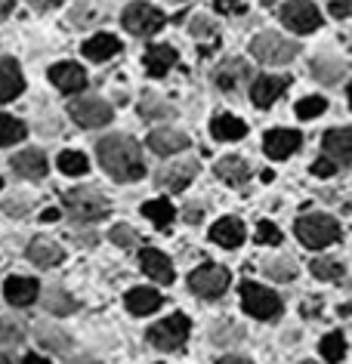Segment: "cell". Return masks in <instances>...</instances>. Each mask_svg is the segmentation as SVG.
I'll use <instances>...</instances> for the list:
<instances>
[{"mask_svg":"<svg viewBox=\"0 0 352 364\" xmlns=\"http://www.w3.org/2000/svg\"><path fill=\"white\" fill-rule=\"evenodd\" d=\"M96 154H99V164L105 167V173L114 176L117 182H133L146 173L142 151L130 136H105V139H99Z\"/></svg>","mask_w":352,"mask_h":364,"instance_id":"cell-1","label":"cell"},{"mask_svg":"<svg viewBox=\"0 0 352 364\" xmlns=\"http://www.w3.org/2000/svg\"><path fill=\"white\" fill-rule=\"evenodd\" d=\"M68 213L75 223H99L108 216V198L93 186H80V188H68L62 195Z\"/></svg>","mask_w":352,"mask_h":364,"instance_id":"cell-2","label":"cell"},{"mask_svg":"<svg viewBox=\"0 0 352 364\" xmlns=\"http://www.w3.org/2000/svg\"><path fill=\"white\" fill-rule=\"evenodd\" d=\"M297 238H300L303 247L319 250L340 238V225H337V220H331L328 213H309V216L297 220Z\"/></svg>","mask_w":352,"mask_h":364,"instance_id":"cell-3","label":"cell"},{"mask_svg":"<svg viewBox=\"0 0 352 364\" xmlns=\"http://www.w3.org/2000/svg\"><path fill=\"white\" fill-rule=\"evenodd\" d=\"M250 53H254L260 62H266V65H284V62H291L297 53H300V47L275 31H263L250 41Z\"/></svg>","mask_w":352,"mask_h":364,"instance_id":"cell-4","label":"cell"},{"mask_svg":"<svg viewBox=\"0 0 352 364\" xmlns=\"http://www.w3.org/2000/svg\"><path fill=\"white\" fill-rule=\"evenodd\" d=\"M241 303H245V312L254 315L257 321H269L282 312V299L278 294H272L269 287H260L254 281H245L241 284Z\"/></svg>","mask_w":352,"mask_h":364,"instance_id":"cell-5","label":"cell"},{"mask_svg":"<svg viewBox=\"0 0 352 364\" xmlns=\"http://www.w3.org/2000/svg\"><path fill=\"white\" fill-rule=\"evenodd\" d=\"M188 336V318L186 315H170L164 321H158L155 327H149V343L161 352H174L186 343Z\"/></svg>","mask_w":352,"mask_h":364,"instance_id":"cell-6","label":"cell"},{"mask_svg":"<svg viewBox=\"0 0 352 364\" xmlns=\"http://www.w3.org/2000/svg\"><path fill=\"white\" fill-rule=\"evenodd\" d=\"M124 28L130 34H137V38H149V34H155L161 25H164V13L158 10V6L151 4H130L127 10L121 16Z\"/></svg>","mask_w":352,"mask_h":364,"instance_id":"cell-7","label":"cell"},{"mask_svg":"<svg viewBox=\"0 0 352 364\" xmlns=\"http://www.w3.org/2000/svg\"><path fill=\"white\" fill-rule=\"evenodd\" d=\"M188 287H192V294L201 296V299H216V296L225 294V287H229V272L223 266H201L188 275Z\"/></svg>","mask_w":352,"mask_h":364,"instance_id":"cell-8","label":"cell"},{"mask_svg":"<svg viewBox=\"0 0 352 364\" xmlns=\"http://www.w3.org/2000/svg\"><path fill=\"white\" fill-rule=\"evenodd\" d=\"M68 114H71V121L80 127H105L112 121V105L99 96H84L68 105Z\"/></svg>","mask_w":352,"mask_h":364,"instance_id":"cell-9","label":"cell"},{"mask_svg":"<svg viewBox=\"0 0 352 364\" xmlns=\"http://www.w3.org/2000/svg\"><path fill=\"white\" fill-rule=\"evenodd\" d=\"M282 22H284L291 31L306 34V31H315V28H319V25H321V16H319V10H315L309 0H291V4L282 6Z\"/></svg>","mask_w":352,"mask_h":364,"instance_id":"cell-10","label":"cell"},{"mask_svg":"<svg viewBox=\"0 0 352 364\" xmlns=\"http://www.w3.org/2000/svg\"><path fill=\"white\" fill-rule=\"evenodd\" d=\"M198 176V161H179V164H167V167L158 170L155 182L161 188H170V192H183V188L188 186Z\"/></svg>","mask_w":352,"mask_h":364,"instance_id":"cell-11","label":"cell"},{"mask_svg":"<svg viewBox=\"0 0 352 364\" xmlns=\"http://www.w3.org/2000/svg\"><path fill=\"white\" fill-rule=\"evenodd\" d=\"M22 87H25V77H22L19 62L4 56L0 59V102H13L22 93Z\"/></svg>","mask_w":352,"mask_h":364,"instance_id":"cell-12","label":"cell"},{"mask_svg":"<svg viewBox=\"0 0 352 364\" xmlns=\"http://www.w3.org/2000/svg\"><path fill=\"white\" fill-rule=\"evenodd\" d=\"M50 80L62 90V93H78V90L87 87L84 68L75 65V62H59V65H53L50 68Z\"/></svg>","mask_w":352,"mask_h":364,"instance_id":"cell-13","label":"cell"},{"mask_svg":"<svg viewBox=\"0 0 352 364\" xmlns=\"http://www.w3.org/2000/svg\"><path fill=\"white\" fill-rule=\"evenodd\" d=\"M13 170H16V176H22V179H41V176H47V158H43V151L38 149H25L19 154H13Z\"/></svg>","mask_w":352,"mask_h":364,"instance_id":"cell-14","label":"cell"},{"mask_svg":"<svg viewBox=\"0 0 352 364\" xmlns=\"http://www.w3.org/2000/svg\"><path fill=\"white\" fill-rule=\"evenodd\" d=\"M263 145H266L269 158H275V161L291 158V154L300 149V133H297V130H269Z\"/></svg>","mask_w":352,"mask_h":364,"instance_id":"cell-15","label":"cell"},{"mask_svg":"<svg viewBox=\"0 0 352 364\" xmlns=\"http://www.w3.org/2000/svg\"><path fill=\"white\" fill-rule=\"evenodd\" d=\"M216 84H220V90H225V93H232L238 84H245V80H250V65L245 59H225L220 68H216Z\"/></svg>","mask_w":352,"mask_h":364,"instance_id":"cell-16","label":"cell"},{"mask_svg":"<svg viewBox=\"0 0 352 364\" xmlns=\"http://www.w3.org/2000/svg\"><path fill=\"white\" fill-rule=\"evenodd\" d=\"M139 262H142V272H146L149 278L161 281V284H170V281H174V266H170V259L161 250L146 247L139 253Z\"/></svg>","mask_w":352,"mask_h":364,"instance_id":"cell-17","label":"cell"},{"mask_svg":"<svg viewBox=\"0 0 352 364\" xmlns=\"http://www.w3.org/2000/svg\"><path fill=\"white\" fill-rule=\"evenodd\" d=\"M284 87H287L284 77H257L254 84H250V99H254L257 108H269L284 93Z\"/></svg>","mask_w":352,"mask_h":364,"instance_id":"cell-18","label":"cell"},{"mask_svg":"<svg viewBox=\"0 0 352 364\" xmlns=\"http://www.w3.org/2000/svg\"><path fill=\"white\" fill-rule=\"evenodd\" d=\"M324 154H331V161H352V130L340 127V130H328L321 139Z\"/></svg>","mask_w":352,"mask_h":364,"instance_id":"cell-19","label":"cell"},{"mask_svg":"<svg viewBox=\"0 0 352 364\" xmlns=\"http://www.w3.org/2000/svg\"><path fill=\"white\" fill-rule=\"evenodd\" d=\"M149 149L167 158V154H176V151L188 149V136L179 133V130H155L149 136Z\"/></svg>","mask_w":352,"mask_h":364,"instance_id":"cell-20","label":"cell"},{"mask_svg":"<svg viewBox=\"0 0 352 364\" xmlns=\"http://www.w3.org/2000/svg\"><path fill=\"white\" fill-rule=\"evenodd\" d=\"M210 238L220 244V247L225 250H235V247H241V241H245V225H241V220H220L210 229Z\"/></svg>","mask_w":352,"mask_h":364,"instance_id":"cell-21","label":"cell"},{"mask_svg":"<svg viewBox=\"0 0 352 364\" xmlns=\"http://www.w3.org/2000/svg\"><path fill=\"white\" fill-rule=\"evenodd\" d=\"M4 294L13 306H31L38 299V281L34 278H6Z\"/></svg>","mask_w":352,"mask_h":364,"instance_id":"cell-22","label":"cell"},{"mask_svg":"<svg viewBox=\"0 0 352 364\" xmlns=\"http://www.w3.org/2000/svg\"><path fill=\"white\" fill-rule=\"evenodd\" d=\"M62 247L59 244H53L47 238H41V241H31V247H28V259L34 262V266H41V269H53V266H59L62 262Z\"/></svg>","mask_w":352,"mask_h":364,"instance_id":"cell-23","label":"cell"},{"mask_svg":"<svg viewBox=\"0 0 352 364\" xmlns=\"http://www.w3.org/2000/svg\"><path fill=\"white\" fill-rule=\"evenodd\" d=\"M170 65H176V50L174 47H151L149 53H146V71L151 77H164L167 71H170Z\"/></svg>","mask_w":352,"mask_h":364,"instance_id":"cell-24","label":"cell"},{"mask_svg":"<svg viewBox=\"0 0 352 364\" xmlns=\"http://www.w3.org/2000/svg\"><path fill=\"white\" fill-rule=\"evenodd\" d=\"M117 50H121V41H117L114 34H96V38H90V41L84 43V56L93 59V62L112 59Z\"/></svg>","mask_w":352,"mask_h":364,"instance_id":"cell-25","label":"cell"},{"mask_svg":"<svg viewBox=\"0 0 352 364\" xmlns=\"http://www.w3.org/2000/svg\"><path fill=\"white\" fill-rule=\"evenodd\" d=\"M161 306V294L151 287H137L127 294V309L133 315H151Z\"/></svg>","mask_w":352,"mask_h":364,"instance_id":"cell-26","label":"cell"},{"mask_svg":"<svg viewBox=\"0 0 352 364\" xmlns=\"http://www.w3.org/2000/svg\"><path fill=\"white\" fill-rule=\"evenodd\" d=\"M216 176L232 182V186H245V182L250 179V164L241 161V158H223L220 164H216Z\"/></svg>","mask_w":352,"mask_h":364,"instance_id":"cell-27","label":"cell"},{"mask_svg":"<svg viewBox=\"0 0 352 364\" xmlns=\"http://www.w3.org/2000/svg\"><path fill=\"white\" fill-rule=\"evenodd\" d=\"M210 130H213V136L220 142H235V139H241V136L247 133V127L241 124L238 117H232V114H216L213 124H210Z\"/></svg>","mask_w":352,"mask_h":364,"instance_id":"cell-28","label":"cell"},{"mask_svg":"<svg viewBox=\"0 0 352 364\" xmlns=\"http://www.w3.org/2000/svg\"><path fill=\"white\" fill-rule=\"evenodd\" d=\"M43 309L53 315H71L78 309V299L62 287H47V294H43Z\"/></svg>","mask_w":352,"mask_h":364,"instance_id":"cell-29","label":"cell"},{"mask_svg":"<svg viewBox=\"0 0 352 364\" xmlns=\"http://www.w3.org/2000/svg\"><path fill=\"white\" fill-rule=\"evenodd\" d=\"M263 272H266V278H272V281L297 278V266H294L291 257H269V259H263Z\"/></svg>","mask_w":352,"mask_h":364,"instance_id":"cell-30","label":"cell"},{"mask_svg":"<svg viewBox=\"0 0 352 364\" xmlns=\"http://www.w3.org/2000/svg\"><path fill=\"white\" fill-rule=\"evenodd\" d=\"M38 340L53 352H68L71 349V336L65 331H59V327H50V324L38 327Z\"/></svg>","mask_w":352,"mask_h":364,"instance_id":"cell-31","label":"cell"},{"mask_svg":"<svg viewBox=\"0 0 352 364\" xmlns=\"http://www.w3.org/2000/svg\"><path fill=\"white\" fill-rule=\"evenodd\" d=\"M142 213H146V220H151L158 225V229H164V225L174 223V204L164 201V198H158V201H149L146 207H142Z\"/></svg>","mask_w":352,"mask_h":364,"instance_id":"cell-32","label":"cell"},{"mask_svg":"<svg viewBox=\"0 0 352 364\" xmlns=\"http://www.w3.org/2000/svg\"><path fill=\"white\" fill-rule=\"evenodd\" d=\"M19 139H25V124L16 121L10 114H0V149L19 142Z\"/></svg>","mask_w":352,"mask_h":364,"instance_id":"cell-33","label":"cell"},{"mask_svg":"<svg viewBox=\"0 0 352 364\" xmlns=\"http://www.w3.org/2000/svg\"><path fill=\"white\" fill-rule=\"evenodd\" d=\"M59 170L68 173V176H84V173L90 170L87 154H80V151H62L59 154Z\"/></svg>","mask_w":352,"mask_h":364,"instance_id":"cell-34","label":"cell"},{"mask_svg":"<svg viewBox=\"0 0 352 364\" xmlns=\"http://www.w3.org/2000/svg\"><path fill=\"white\" fill-rule=\"evenodd\" d=\"M343 62H337V59H315V65H312V75L321 80V84H334V80H340L343 77Z\"/></svg>","mask_w":352,"mask_h":364,"instance_id":"cell-35","label":"cell"},{"mask_svg":"<svg viewBox=\"0 0 352 364\" xmlns=\"http://www.w3.org/2000/svg\"><path fill=\"white\" fill-rule=\"evenodd\" d=\"M319 349H321V355H324V361H331V364L340 361L343 355H346V343H343V333H337V331L328 333V336L321 340Z\"/></svg>","mask_w":352,"mask_h":364,"instance_id":"cell-36","label":"cell"},{"mask_svg":"<svg viewBox=\"0 0 352 364\" xmlns=\"http://www.w3.org/2000/svg\"><path fill=\"white\" fill-rule=\"evenodd\" d=\"M139 112L146 121H161V117H174V105L164 102V99H146V102L139 105Z\"/></svg>","mask_w":352,"mask_h":364,"instance_id":"cell-37","label":"cell"},{"mask_svg":"<svg viewBox=\"0 0 352 364\" xmlns=\"http://www.w3.org/2000/svg\"><path fill=\"white\" fill-rule=\"evenodd\" d=\"M31 207H34V201L28 195H13V198H6L4 201V213L13 216V220H22V216L31 213Z\"/></svg>","mask_w":352,"mask_h":364,"instance_id":"cell-38","label":"cell"},{"mask_svg":"<svg viewBox=\"0 0 352 364\" xmlns=\"http://www.w3.org/2000/svg\"><path fill=\"white\" fill-rule=\"evenodd\" d=\"M312 275L321 278V281H337V278H343V266L337 259H315L312 262Z\"/></svg>","mask_w":352,"mask_h":364,"instance_id":"cell-39","label":"cell"},{"mask_svg":"<svg viewBox=\"0 0 352 364\" xmlns=\"http://www.w3.org/2000/svg\"><path fill=\"white\" fill-rule=\"evenodd\" d=\"M324 112V99L321 96H306L297 102V114L303 117V121H309V117H319Z\"/></svg>","mask_w":352,"mask_h":364,"instance_id":"cell-40","label":"cell"},{"mask_svg":"<svg viewBox=\"0 0 352 364\" xmlns=\"http://www.w3.org/2000/svg\"><path fill=\"white\" fill-rule=\"evenodd\" d=\"M99 19V13H96V6H90V4H78L75 10H71V25H78V28H87V25H93Z\"/></svg>","mask_w":352,"mask_h":364,"instance_id":"cell-41","label":"cell"},{"mask_svg":"<svg viewBox=\"0 0 352 364\" xmlns=\"http://www.w3.org/2000/svg\"><path fill=\"white\" fill-rule=\"evenodd\" d=\"M108 238H112L117 247H133V244L139 241V235L130 229V225H114L112 232H108Z\"/></svg>","mask_w":352,"mask_h":364,"instance_id":"cell-42","label":"cell"},{"mask_svg":"<svg viewBox=\"0 0 352 364\" xmlns=\"http://www.w3.org/2000/svg\"><path fill=\"white\" fill-rule=\"evenodd\" d=\"M241 340V327L238 324H223L213 331V343L216 346H225V343H238Z\"/></svg>","mask_w":352,"mask_h":364,"instance_id":"cell-43","label":"cell"},{"mask_svg":"<svg viewBox=\"0 0 352 364\" xmlns=\"http://www.w3.org/2000/svg\"><path fill=\"white\" fill-rule=\"evenodd\" d=\"M22 327L16 324V321H0V343L4 346H16V343H22Z\"/></svg>","mask_w":352,"mask_h":364,"instance_id":"cell-44","label":"cell"},{"mask_svg":"<svg viewBox=\"0 0 352 364\" xmlns=\"http://www.w3.org/2000/svg\"><path fill=\"white\" fill-rule=\"evenodd\" d=\"M257 241H263V244H278L282 241V232H278V225L275 223H257Z\"/></svg>","mask_w":352,"mask_h":364,"instance_id":"cell-45","label":"cell"},{"mask_svg":"<svg viewBox=\"0 0 352 364\" xmlns=\"http://www.w3.org/2000/svg\"><path fill=\"white\" fill-rule=\"evenodd\" d=\"M213 31H216L213 19H207V16H195V22H192V34H195V38H210Z\"/></svg>","mask_w":352,"mask_h":364,"instance_id":"cell-46","label":"cell"},{"mask_svg":"<svg viewBox=\"0 0 352 364\" xmlns=\"http://www.w3.org/2000/svg\"><path fill=\"white\" fill-rule=\"evenodd\" d=\"M312 173H315V176H321V179H328V176H334V173H337V164L328 161V158H319V161L312 164Z\"/></svg>","mask_w":352,"mask_h":364,"instance_id":"cell-47","label":"cell"},{"mask_svg":"<svg viewBox=\"0 0 352 364\" xmlns=\"http://www.w3.org/2000/svg\"><path fill=\"white\" fill-rule=\"evenodd\" d=\"M213 6L220 13H241L245 6H241V0H213Z\"/></svg>","mask_w":352,"mask_h":364,"instance_id":"cell-48","label":"cell"},{"mask_svg":"<svg viewBox=\"0 0 352 364\" xmlns=\"http://www.w3.org/2000/svg\"><path fill=\"white\" fill-rule=\"evenodd\" d=\"M349 13H352V6L346 4V0H337V4H331V16H334V19H346Z\"/></svg>","mask_w":352,"mask_h":364,"instance_id":"cell-49","label":"cell"},{"mask_svg":"<svg viewBox=\"0 0 352 364\" xmlns=\"http://www.w3.org/2000/svg\"><path fill=\"white\" fill-rule=\"evenodd\" d=\"M34 10H53V6H59L62 0H28Z\"/></svg>","mask_w":352,"mask_h":364,"instance_id":"cell-50","label":"cell"},{"mask_svg":"<svg viewBox=\"0 0 352 364\" xmlns=\"http://www.w3.org/2000/svg\"><path fill=\"white\" fill-rule=\"evenodd\" d=\"M186 220H188V223H198V220H201V207H198V204H188V207H186Z\"/></svg>","mask_w":352,"mask_h":364,"instance_id":"cell-51","label":"cell"},{"mask_svg":"<svg viewBox=\"0 0 352 364\" xmlns=\"http://www.w3.org/2000/svg\"><path fill=\"white\" fill-rule=\"evenodd\" d=\"M59 216H62V213L56 210V207H47V210H43V213H41V220H43V223H56V220H59Z\"/></svg>","mask_w":352,"mask_h":364,"instance_id":"cell-52","label":"cell"},{"mask_svg":"<svg viewBox=\"0 0 352 364\" xmlns=\"http://www.w3.org/2000/svg\"><path fill=\"white\" fill-rule=\"evenodd\" d=\"M13 6H16V0H0V19H6L13 13Z\"/></svg>","mask_w":352,"mask_h":364,"instance_id":"cell-53","label":"cell"},{"mask_svg":"<svg viewBox=\"0 0 352 364\" xmlns=\"http://www.w3.org/2000/svg\"><path fill=\"white\" fill-rule=\"evenodd\" d=\"M220 364H250L247 358H238V355H229V358H223Z\"/></svg>","mask_w":352,"mask_h":364,"instance_id":"cell-54","label":"cell"},{"mask_svg":"<svg viewBox=\"0 0 352 364\" xmlns=\"http://www.w3.org/2000/svg\"><path fill=\"white\" fill-rule=\"evenodd\" d=\"M22 364H47V361H43L41 355H25V361H22Z\"/></svg>","mask_w":352,"mask_h":364,"instance_id":"cell-55","label":"cell"},{"mask_svg":"<svg viewBox=\"0 0 352 364\" xmlns=\"http://www.w3.org/2000/svg\"><path fill=\"white\" fill-rule=\"evenodd\" d=\"M0 364H19V361L10 358V355H0Z\"/></svg>","mask_w":352,"mask_h":364,"instance_id":"cell-56","label":"cell"},{"mask_svg":"<svg viewBox=\"0 0 352 364\" xmlns=\"http://www.w3.org/2000/svg\"><path fill=\"white\" fill-rule=\"evenodd\" d=\"M349 105H352V87H349Z\"/></svg>","mask_w":352,"mask_h":364,"instance_id":"cell-57","label":"cell"},{"mask_svg":"<svg viewBox=\"0 0 352 364\" xmlns=\"http://www.w3.org/2000/svg\"><path fill=\"white\" fill-rule=\"evenodd\" d=\"M174 4H186V0H174Z\"/></svg>","mask_w":352,"mask_h":364,"instance_id":"cell-58","label":"cell"},{"mask_svg":"<svg viewBox=\"0 0 352 364\" xmlns=\"http://www.w3.org/2000/svg\"><path fill=\"white\" fill-rule=\"evenodd\" d=\"M303 364H315V361H303Z\"/></svg>","mask_w":352,"mask_h":364,"instance_id":"cell-59","label":"cell"},{"mask_svg":"<svg viewBox=\"0 0 352 364\" xmlns=\"http://www.w3.org/2000/svg\"><path fill=\"white\" fill-rule=\"evenodd\" d=\"M0 186H4V179H0Z\"/></svg>","mask_w":352,"mask_h":364,"instance_id":"cell-60","label":"cell"}]
</instances>
